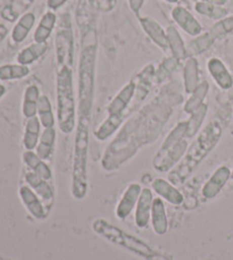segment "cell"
<instances>
[{"label":"cell","instance_id":"31","mask_svg":"<svg viewBox=\"0 0 233 260\" xmlns=\"http://www.w3.org/2000/svg\"><path fill=\"white\" fill-rule=\"evenodd\" d=\"M195 11L199 15L215 21H220L222 18L229 16V9L225 8L224 6H218V5L207 3H196Z\"/></svg>","mask_w":233,"mask_h":260},{"label":"cell","instance_id":"21","mask_svg":"<svg viewBox=\"0 0 233 260\" xmlns=\"http://www.w3.org/2000/svg\"><path fill=\"white\" fill-rule=\"evenodd\" d=\"M23 160H24V164L27 168L40 176L41 178H44L45 180H50L53 178V171H51L50 167L46 164L45 160L39 157L35 152L25 151L24 154H23Z\"/></svg>","mask_w":233,"mask_h":260},{"label":"cell","instance_id":"13","mask_svg":"<svg viewBox=\"0 0 233 260\" xmlns=\"http://www.w3.org/2000/svg\"><path fill=\"white\" fill-rule=\"evenodd\" d=\"M208 73L216 85L223 90H229L233 87V76L225 63L218 57H211L207 61Z\"/></svg>","mask_w":233,"mask_h":260},{"label":"cell","instance_id":"12","mask_svg":"<svg viewBox=\"0 0 233 260\" xmlns=\"http://www.w3.org/2000/svg\"><path fill=\"white\" fill-rule=\"evenodd\" d=\"M141 192V185L138 183L130 184L128 188L125 189V192L123 193L120 202L118 203V207H116V217L120 218V219H127V218L131 215V212L136 209Z\"/></svg>","mask_w":233,"mask_h":260},{"label":"cell","instance_id":"43","mask_svg":"<svg viewBox=\"0 0 233 260\" xmlns=\"http://www.w3.org/2000/svg\"><path fill=\"white\" fill-rule=\"evenodd\" d=\"M231 178H232V179H233V169H232V170H231Z\"/></svg>","mask_w":233,"mask_h":260},{"label":"cell","instance_id":"35","mask_svg":"<svg viewBox=\"0 0 233 260\" xmlns=\"http://www.w3.org/2000/svg\"><path fill=\"white\" fill-rule=\"evenodd\" d=\"M179 59L175 58L173 56H171L169 58L164 59L161 63L160 67H158L157 70H155V74H153V81L156 83H161L163 81H165L167 78H170V76L173 73L176 69H178L179 65Z\"/></svg>","mask_w":233,"mask_h":260},{"label":"cell","instance_id":"27","mask_svg":"<svg viewBox=\"0 0 233 260\" xmlns=\"http://www.w3.org/2000/svg\"><path fill=\"white\" fill-rule=\"evenodd\" d=\"M40 90L35 85H30L26 87L23 97L22 112L26 119L36 117L38 113V103L40 99Z\"/></svg>","mask_w":233,"mask_h":260},{"label":"cell","instance_id":"25","mask_svg":"<svg viewBox=\"0 0 233 260\" xmlns=\"http://www.w3.org/2000/svg\"><path fill=\"white\" fill-rule=\"evenodd\" d=\"M167 41H169V49L171 50L172 56L178 58L179 61L186 58V45L179 30L174 25H169L166 27Z\"/></svg>","mask_w":233,"mask_h":260},{"label":"cell","instance_id":"33","mask_svg":"<svg viewBox=\"0 0 233 260\" xmlns=\"http://www.w3.org/2000/svg\"><path fill=\"white\" fill-rule=\"evenodd\" d=\"M124 118L121 117H114V115H108L105 119V121L102 122L99 128H98L95 132V136L98 141L104 142L106 139H108L110 136L118 132V129L122 124Z\"/></svg>","mask_w":233,"mask_h":260},{"label":"cell","instance_id":"41","mask_svg":"<svg viewBox=\"0 0 233 260\" xmlns=\"http://www.w3.org/2000/svg\"><path fill=\"white\" fill-rule=\"evenodd\" d=\"M6 94V87H5L4 85H0V99Z\"/></svg>","mask_w":233,"mask_h":260},{"label":"cell","instance_id":"19","mask_svg":"<svg viewBox=\"0 0 233 260\" xmlns=\"http://www.w3.org/2000/svg\"><path fill=\"white\" fill-rule=\"evenodd\" d=\"M150 219L155 233L157 235H164L169 229V221H167L165 204L162 198L153 199Z\"/></svg>","mask_w":233,"mask_h":260},{"label":"cell","instance_id":"5","mask_svg":"<svg viewBox=\"0 0 233 260\" xmlns=\"http://www.w3.org/2000/svg\"><path fill=\"white\" fill-rule=\"evenodd\" d=\"M186 129H188V122L181 121L167 135L152 160L153 168L157 171L161 173L170 171L182 160L189 147L186 141Z\"/></svg>","mask_w":233,"mask_h":260},{"label":"cell","instance_id":"34","mask_svg":"<svg viewBox=\"0 0 233 260\" xmlns=\"http://www.w3.org/2000/svg\"><path fill=\"white\" fill-rule=\"evenodd\" d=\"M208 112V106L207 104H203L200 108L190 114L189 120H186L188 122V129H186V138H192L198 134L199 129L202 128L204 120L206 118V114Z\"/></svg>","mask_w":233,"mask_h":260},{"label":"cell","instance_id":"44","mask_svg":"<svg viewBox=\"0 0 233 260\" xmlns=\"http://www.w3.org/2000/svg\"><path fill=\"white\" fill-rule=\"evenodd\" d=\"M31 2H32V0H31Z\"/></svg>","mask_w":233,"mask_h":260},{"label":"cell","instance_id":"26","mask_svg":"<svg viewBox=\"0 0 233 260\" xmlns=\"http://www.w3.org/2000/svg\"><path fill=\"white\" fill-rule=\"evenodd\" d=\"M56 144V130L54 128H45L41 133L38 146L35 148V153L41 159L47 161L54 154Z\"/></svg>","mask_w":233,"mask_h":260},{"label":"cell","instance_id":"23","mask_svg":"<svg viewBox=\"0 0 233 260\" xmlns=\"http://www.w3.org/2000/svg\"><path fill=\"white\" fill-rule=\"evenodd\" d=\"M35 24V15L34 13L27 12L18 18L15 26L12 31V39L15 44H21L29 36L32 27Z\"/></svg>","mask_w":233,"mask_h":260},{"label":"cell","instance_id":"15","mask_svg":"<svg viewBox=\"0 0 233 260\" xmlns=\"http://www.w3.org/2000/svg\"><path fill=\"white\" fill-rule=\"evenodd\" d=\"M153 195L150 188H142L136 207V225L139 229H146L151 216Z\"/></svg>","mask_w":233,"mask_h":260},{"label":"cell","instance_id":"3","mask_svg":"<svg viewBox=\"0 0 233 260\" xmlns=\"http://www.w3.org/2000/svg\"><path fill=\"white\" fill-rule=\"evenodd\" d=\"M90 120H77L75 139H74L72 194L76 200H82L88 193V153H89Z\"/></svg>","mask_w":233,"mask_h":260},{"label":"cell","instance_id":"18","mask_svg":"<svg viewBox=\"0 0 233 260\" xmlns=\"http://www.w3.org/2000/svg\"><path fill=\"white\" fill-rule=\"evenodd\" d=\"M56 25H57V15H56L55 12H46L43 17L40 18L38 26L34 31V43H48V39L53 35Z\"/></svg>","mask_w":233,"mask_h":260},{"label":"cell","instance_id":"37","mask_svg":"<svg viewBox=\"0 0 233 260\" xmlns=\"http://www.w3.org/2000/svg\"><path fill=\"white\" fill-rule=\"evenodd\" d=\"M128 2H129L130 9H131L137 16H139V13L141 11V8L146 0H128Z\"/></svg>","mask_w":233,"mask_h":260},{"label":"cell","instance_id":"6","mask_svg":"<svg viewBox=\"0 0 233 260\" xmlns=\"http://www.w3.org/2000/svg\"><path fill=\"white\" fill-rule=\"evenodd\" d=\"M92 230L97 234L102 236V238L110 241L111 243L118 244L124 249H128L130 251L139 254V256L144 257L147 260L157 253L147 243H144L143 241L127 233V232L122 231L119 227L109 224V222H107L104 219H97L93 221Z\"/></svg>","mask_w":233,"mask_h":260},{"label":"cell","instance_id":"24","mask_svg":"<svg viewBox=\"0 0 233 260\" xmlns=\"http://www.w3.org/2000/svg\"><path fill=\"white\" fill-rule=\"evenodd\" d=\"M41 124L38 117L27 119L24 130V137H23V145L26 151H33L38 146L39 139L41 136Z\"/></svg>","mask_w":233,"mask_h":260},{"label":"cell","instance_id":"1","mask_svg":"<svg viewBox=\"0 0 233 260\" xmlns=\"http://www.w3.org/2000/svg\"><path fill=\"white\" fill-rule=\"evenodd\" d=\"M222 132L220 121L213 120L209 122L188 147L179 165L171 171L169 175L170 182L174 185L183 184L215 148L222 137Z\"/></svg>","mask_w":233,"mask_h":260},{"label":"cell","instance_id":"40","mask_svg":"<svg viewBox=\"0 0 233 260\" xmlns=\"http://www.w3.org/2000/svg\"><path fill=\"white\" fill-rule=\"evenodd\" d=\"M99 2V8L100 9H104V11H110V9H113L114 6L111 4H109V0H98Z\"/></svg>","mask_w":233,"mask_h":260},{"label":"cell","instance_id":"4","mask_svg":"<svg viewBox=\"0 0 233 260\" xmlns=\"http://www.w3.org/2000/svg\"><path fill=\"white\" fill-rule=\"evenodd\" d=\"M97 45L83 46L79 62V117L91 119L95 95Z\"/></svg>","mask_w":233,"mask_h":260},{"label":"cell","instance_id":"2","mask_svg":"<svg viewBox=\"0 0 233 260\" xmlns=\"http://www.w3.org/2000/svg\"><path fill=\"white\" fill-rule=\"evenodd\" d=\"M56 101L59 130L64 134H71L76 127V105L72 67H56Z\"/></svg>","mask_w":233,"mask_h":260},{"label":"cell","instance_id":"11","mask_svg":"<svg viewBox=\"0 0 233 260\" xmlns=\"http://www.w3.org/2000/svg\"><path fill=\"white\" fill-rule=\"evenodd\" d=\"M138 20L142 30L157 47L163 50L169 49V41H167L166 29H164L155 18L151 16H138Z\"/></svg>","mask_w":233,"mask_h":260},{"label":"cell","instance_id":"14","mask_svg":"<svg viewBox=\"0 0 233 260\" xmlns=\"http://www.w3.org/2000/svg\"><path fill=\"white\" fill-rule=\"evenodd\" d=\"M20 194L22 201L24 202L25 207L30 211L31 215L36 218V219H45L47 215H48L49 209L46 208V204L39 198V195L30 186H22L20 189Z\"/></svg>","mask_w":233,"mask_h":260},{"label":"cell","instance_id":"32","mask_svg":"<svg viewBox=\"0 0 233 260\" xmlns=\"http://www.w3.org/2000/svg\"><path fill=\"white\" fill-rule=\"evenodd\" d=\"M30 74V68L20 63L0 65V80H18Z\"/></svg>","mask_w":233,"mask_h":260},{"label":"cell","instance_id":"42","mask_svg":"<svg viewBox=\"0 0 233 260\" xmlns=\"http://www.w3.org/2000/svg\"><path fill=\"white\" fill-rule=\"evenodd\" d=\"M164 2L170 3V4H176V3H179L180 0H164Z\"/></svg>","mask_w":233,"mask_h":260},{"label":"cell","instance_id":"9","mask_svg":"<svg viewBox=\"0 0 233 260\" xmlns=\"http://www.w3.org/2000/svg\"><path fill=\"white\" fill-rule=\"evenodd\" d=\"M134 96H136V83L134 81H130L122 87V89L116 94L109 105L107 106L108 115L125 118V111L131 104Z\"/></svg>","mask_w":233,"mask_h":260},{"label":"cell","instance_id":"20","mask_svg":"<svg viewBox=\"0 0 233 260\" xmlns=\"http://www.w3.org/2000/svg\"><path fill=\"white\" fill-rule=\"evenodd\" d=\"M199 78V64L197 58H185L183 65V86L186 94L190 95L198 87L199 83L202 82Z\"/></svg>","mask_w":233,"mask_h":260},{"label":"cell","instance_id":"22","mask_svg":"<svg viewBox=\"0 0 233 260\" xmlns=\"http://www.w3.org/2000/svg\"><path fill=\"white\" fill-rule=\"evenodd\" d=\"M48 48V43H33L26 46L17 54L16 61L17 63L29 67V65L33 64L35 61H38L40 57H43Z\"/></svg>","mask_w":233,"mask_h":260},{"label":"cell","instance_id":"16","mask_svg":"<svg viewBox=\"0 0 233 260\" xmlns=\"http://www.w3.org/2000/svg\"><path fill=\"white\" fill-rule=\"evenodd\" d=\"M151 186L153 191L160 195V198L166 200L167 202L173 204V206H180V204L183 203V195L175 187V185L169 182V180L156 178L152 180Z\"/></svg>","mask_w":233,"mask_h":260},{"label":"cell","instance_id":"29","mask_svg":"<svg viewBox=\"0 0 233 260\" xmlns=\"http://www.w3.org/2000/svg\"><path fill=\"white\" fill-rule=\"evenodd\" d=\"M208 91H209V83L205 80L200 82L198 87L189 95V99L186 100L185 104L183 106L184 112L191 114L198 108H200V106L204 104V101L208 95Z\"/></svg>","mask_w":233,"mask_h":260},{"label":"cell","instance_id":"30","mask_svg":"<svg viewBox=\"0 0 233 260\" xmlns=\"http://www.w3.org/2000/svg\"><path fill=\"white\" fill-rule=\"evenodd\" d=\"M36 117L39 118L44 128H54L56 123V118L54 114L53 105L49 97L47 95H41L38 103V113Z\"/></svg>","mask_w":233,"mask_h":260},{"label":"cell","instance_id":"28","mask_svg":"<svg viewBox=\"0 0 233 260\" xmlns=\"http://www.w3.org/2000/svg\"><path fill=\"white\" fill-rule=\"evenodd\" d=\"M215 41L216 40L213 38L212 35L209 34L208 31L195 37L192 40H190L189 43L186 44V58L196 57L200 54L207 52Z\"/></svg>","mask_w":233,"mask_h":260},{"label":"cell","instance_id":"7","mask_svg":"<svg viewBox=\"0 0 233 260\" xmlns=\"http://www.w3.org/2000/svg\"><path fill=\"white\" fill-rule=\"evenodd\" d=\"M56 67L67 65L73 67L74 58V37L72 23L66 16L58 23L55 37Z\"/></svg>","mask_w":233,"mask_h":260},{"label":"cell","instance_id":"36","mask_svg":"<svg viewBox=\"0 0 233 260\" xmlns=\"http://www.w3.org/2000/svg\"><path fill=\"white\" fill-rule=\"evenodd\" d=\"M215 40L222 39L233 32V15L226 16L220 21H216L208 30Z\"/></svg>","mask_w":233,"mask_h":260},{"label":"cell","instance_id":"38","mask_svg":"<svg viewBox=\"0 0 233 260\" xmlns=\"http://www.w3.org/2000/svg\"><path fill=\"white\" fill-rule=\"evenodd\" d=\"M68 2V0H47V7L49 8V11H57Z\"/></svg>","mask_w":233,"mask_h":260},{"label":"cell","instance_id":"10","mask_svg":"<svg viewBox=\"0 0 233 260\" xmlns=\"http://www.w3.org/2000/svg\"><path fill=\"white\" fill-rule=\"evenodd\" d=\"M231 178V170L229 167L221 166L214 171L202 188V195L207 200L214 199L225 186L226 183Z\"/></svg>","mask_w":233,"mask_h":260},{"label":"cell","instance_id":"17","mask_svg":"<svg viewBox=\"0 0 233 260\" xmlns=\"http://www.w3.org/2000/svg\"><path fill=\"white\" fill-rule=\"evenodd\" d=\"M26 182L29 183L30 187L39 195V198L43 200L46 206L51 207L55 192L53 186L48 183V180H45L30 170L26 174Z\"/></svg>","mask_w":233,"mask_h":260},{"label":"cell","instance_id":"8","mask_svg":"<svg viewBox=\"0 0 233 260\" xmlns=\"http://www.w3.org/2000/svg\"><path fill=\"white\" fill-rule=\"evenodd\" d=\"M172 18L176 25L181 27L190 37H197L203 34V25L189 9L183 6H175L171 12Z\"/></svg>","mask_w":233,"mask_h":260},{"label":"cell","instance_id":"39","mask_svg":"<svg viewBox=\"0 0 233 260\" xmlns=\"http://www.w3.org/2000/svg\"><path fill=\"white\" fill-rule=\"evenodd\" d=\"M196 3H207L213 5H218V6H225L229 0H195Z\"/></svg>","mask_w":233,"mask_h":260}]
</instances>
